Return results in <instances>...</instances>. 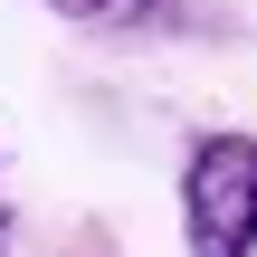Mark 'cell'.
I'll return each instance as SVG.
<instances>
[{
    "label": "cell",
    "instance_id": "cell-1",
    "mask_svg": "<svg viewBox=\"0 0 257 257\" xmlns=\"http://www.w3.org/2000/svg\"><path fill=\"white\" fill-rule=\"evenodd\" d=\"M181 229H191V257H248L257 248V143L248 134H210L191 153Z\"/></svg>",
    "mask_w": 257,
    "mask_h": 257
},
{
    "label": "cell",
    "instance_id": "cell-2",
    "mask_svg": "<svg viewBox=\"0 0 257 257\" xmlns=\"http://www.w3.org/2000/svg\"><path fill=\"white\" fill-rule=\"evenodd\" d=\"M48 10H67V19H134L143 0H48Z\"/></svg>",
    "mask_w": 257,
    "mask_h": 257
},
{
    "label": "cell",
    "instance_id": "cell-3",
    "mask_svg": "<svg viewBox=\"0 0 257 257\" xmlns=\"http://www.w3.org/2000/svg\"><path fill=\"white\" fill-rule=\"evenodd\" d=\"M0 248H10V229H0Z\"/></svg>",
    "mask_w": 257,
    "mask_h": 257
}]
</instances>
